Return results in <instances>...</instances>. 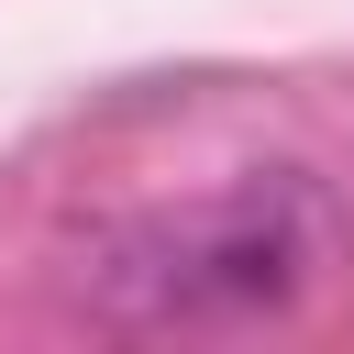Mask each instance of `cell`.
Instances as JSON below:
<instances>
[{
    "mask_svg": "<svg viewBox=\"0 0 354 354\" xmlns=\"http://www.w3.org/2000/svg\"><path fill=\"white\" fill-rule=\"evenodd\" d=\"M66 277L111 332H277L354 277V210L310 166H243L221 188L100 221Z\"/></svg>",
    "mask_w": 354,
    "mask_h": 354,
    "instance_id": "obj_1",
    "label": "cell"
}]
</instances>
